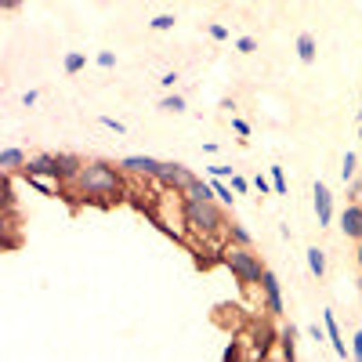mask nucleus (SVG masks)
<instances>
[{
  "mask_svg": "<svg viewBox=\"0 0 362 362\" xmlns=\"http://www.w3.org/2000/svg\"><path fill=\"white\" fill-rule=\"evenodd\" d=\"M76 196H83V199H90V203H112V199H119L124 196V181H119V174L109 167V163H83L80 167V174H76V181L69 185Z\"/></svg>",
  "mask_w": 362,
  "mask_h": 362,
  "instance_id": "obj_1",
  "label": "nucleus"
},
{
  "mask_svg": "<svg viewBox=\"0 0 362 362\" xmlns=\"http://www.w3.org/2000/svg\"><path fill=\"white\" fill-rule=\"evenodd\" d=\"M221 261L228 264V272L239 279V286H261V276H264V264L261 257L250 250V247H239V243H228Z\"/></svg>",
  "mask_w": 362,
  "mask_h": 362,
  "instance_id": "obj_2",
  "label": "nucleus"
},
{
  "mask_svg": "<svg viewBox=\"0 0 362 362\" xmlns=\"http://www.w3.org/2000/svg\"><path fill=\"white\" fill-rule=\"evenodd\" d=\"M185 225L199 235H218L225 228V210L218 199H185Z\"/></svg>",
  "mask_w": 362,
  "mask_h": 362,
  "instance_id": "obj_3",
  "label": "nucleus"
},
{
  "mask_svg": "<svg viewBox=\"0 0 362 362\" xmlns=\"http://www.w3.org/2000/svg\"><path fill=\"white\" fill-rule=\"evenodd\" d=\"M156 181H160V185H167V189H174L177 196H185V192H189V185L196 181V174H192L185 163H160Z\"/></svg>",
  "mask_w": 362,
  "mask_h": 362,
  "instance_id": "obj_4",
  "label": "nucleus"
},
{
  "mask_svg": "<svg viewBox=\"0 0 362 362\" xmlns=\"http://www.w3.org/2000/svg\"><path fill=\"white\" fill-rule=\"evenodd\" d=\"M261 297H264V312H268L272 319H283V312H286V305H283V286H279V279H276V272H268V268H264V276H261Z\"/></svg>",
  "mask_w": 362,
  "mask_h": 362,
  "instance_id": "obj_5",
  "label": "nucleus"
},
{
  "mask_svg": "<svg viewBox=\"0 0 362 362\" xmlns=\"http://www.w3.org/2000/svg\"><path fill=\"white\" fill-rule=\"evenodd\" d=\"M312 196H315V214H319V228H326L329 221H334V192H329V185H326V181H315Z\"/></svg>",
  "mask_w": 362,
  "mask_h": 362,
  "instance_id": "obj_6",
  "label": "nucleus"
},
{
  "mask_svg": "<svg viewBox=\"0 0 362 362\" xmlns=\"http://www.w3.org/2000/svg\"><path fill=\"white\" fill-rule=\"evenodd\" d=\"M22 174H25V177H58V156H54V153H44V156L25 160Z\"/></svg>",
  "mask_w": 362,
  "mask_h": 362,
  "instance_id": "obj_7",
  "label": "nucleus"
},
{
  "mask_svg": "<svg viewBox=\"0 0 362 362\" xmlns=\"http://www.w3.org/2000/svg\"><path fill=\"white\" fill-rule=\"evenodd\" d=\"M341 232L348 235V239H362V203L358 199H351L348 206H344V214H341Z\"/></svg>",
  "mask_w": 362,
  "mask_h": 362,
  "instance_id": "obj_8",
  "label": "nucleus"
},
{
  "mask_svg": "<svg viewBox=\"0 0 362 362\" xmlns=\"http://www.w3.org/2000/svg\"><path fill=\"white\" fill-rule=\"evenodd\" d=\"M54 156H58V185H73L80 167H83V160L73 156V153H54Z\"/></svg>",
  "mask_w": 362,
  "mask_h": 362,
  "instance_id": "obj_9",
  "label": "nucleus"
},
{
  "mask_svg": "<svg viewBox=\"0 0 362 362\" xmlns=\"http://www.w3.org/2000/svg\"><path fill=\"white\" fill-rule=\"evenodd\" d=\"M322 326H326V337H329V348H334V355H337V358H348V344H344V337H341L337 315L326 312V315H322Z\"/></svg>",
  "mask_w": 362,
  "mask_h": 362,
  "instance_id": "obj_10",
  "label": "nucleus"
},
{
  "mask_svg": "<svg viewBox=\"0 0 362 362\" xmlns=\"http://www.w3.org/2000/svg\"><path fill=\"white\" fill-rule=\"evenodd\" d=\"M124 170H131V174H145V177H156L160 174V160H153V156H124V163H119Z\"/></svg>",
  "mask_w": 362,
  "mask_h": 362,
  "instance_id": "obj_11",
  "label": "nucleus"
},
{
  "mask_svg": "<svg viewBox=\"0 0 362 362\" xmlns=\"http://www.w3.org/2000/svg\"><path fill=\"white\" fill-rule=\"evenodd\" d=\"M25 153L22 148H4V153H0V167H4V174H15V170H22L25 167Z\"/></svg>",
  "mask_w": 362,
  "mask_h": 362,
  "instance_id": "obj_12",
  "label": "nucleus"
},
{
  "mask_svg": "<svg viewBox=\"0 0 362 362\" xmlns=\"http://www.w3.org/2000/svg\"><path fill=\"white\" fill-rule=\"evenodd\" d=\"M185 199H218V196H214V185H210V181L196 177L189 185V192H185Z\"/></svg>",
  "mask_w": 362,
  "mask_h": 362,
  "instance_id": "obj_13",
  "label": "nucleus"
},
{
  "mask_svg": "<svg viewBox=\"0 0 362 362\" xmlns=\"http://www.w3.org/2000/svg\"><path fill=\"white\" fill-rule=\"evenodd\" d=\"M305 257H308V272H312L315 279H322V276H326V254H322L319 247H308Z\"/></svg>",
  "mask_w": 362,
  "mask_h": 362,
  "instance_id": "obj_14",
  "label": "nucleus"
},
{
  "mask_svg": "<svg viewBox=\"0 0 362 362\" xmlns=\"http://www.w3.org/2000/svg\"><path fill=\"white\" fill-rule=\"evenodd\" d=\"M297 58H300V62H315V37L312 33L297 37Z\"/></svg>",
  "mask_w": 362,
  "mask_h": 362,
  "instance_id": "obj_15",
  "label": "nucleus"
},
{
  "mask_svg": "<svg viewBox=\"0 0 362 362\" xmlns=\"http://www.w3.org/2000/svg\"><path fill=\"white\" fill-rule=\"evenodd\" d=\"M210 185H214V196H218V203H221V206H232V199H235V196H232V189L225 185V181H221L218 174H210Z\"/></svg>",
  "mask_w": 362,
  "mask_h": 362,
  "instance_id": "obj_16",
  "label": "nucleus"
},
{
  "mask_svg": "<svg viewBox=\"0 0 362 362\" xmlns=\"http://www.w3.org/2000/svg\"><path fill=\"white\" fill-rule=\"evenodd\" d=\"M268 177H272V189H276V196H286V170H283V167H268Z\"/></svg>",
  "mask_w": 362,
  "mask_h": 362,
  "instance_id": "obj_17",
  "label": "nucleus"
},
{
  "mask_svg": "<svg viewBox=\"0 0 362 362\" xmlns=\"http://www.w3.org/2000/svg\"><path fill=\"white\" fill-rule=\"evenodd\" d=\"M341 177H344V181H355V177H358V156H355V153L344 156V163H341Z\"/></svg>",
  "mask_w": 362,
  "mask_h": 362,
  "instance_id": "obj_18",
  "label": "nucleus"
},
{
  "mask_svg": "<svg viewBox=\"0 0 362 362\" xmlns=\"http://www.w3.org/2000/svg\"><path fill=\"white\" fill-rule=\"evenodd\" d=\"M279 341H283V358H297V348H293V326L279 329Z\"/></svg>",
  "mask_w": 362,
  "mask_h": 362,
  "instance_id": "obj_19",
  "label": "nucleus"
},
{
  "mask_svg": "<svg viewBox=\"0 0 362 362\" xmlns=\"http://www.w3.org/2000/svg\"><path fill=\"white\" fill-rule=\"evenodd\" d=\"M228 235H232V243H239V247H250V243H254V239H250V232H247L243 225H235V221L228 225Z\"/></svg>",
  "mask_w": 362,
  "mask_h": 362,
  "instance_id": "obj_20",
  "label": "nucleus"
},
{
  "mask_svg": "<svg viewBox=\"0 0 362 362\" xmlns=\"http://www.w3.org/2000/svg\"><path fill=\"white\" fill-rule=\"evenodd\" d=\"M83 66H87V58H83L80 51H69V54H66V73H69V76H76Z\"/></svg>",
  "mask_w": 362,
  "mask_h": 362,
  "instance_id": "obj_21",
  "label": "nucleus"
},
{
  "mask_svg": "<svg viewBox=\"0 0 362 362\" xmlns=\"http://www.w3.org/2000/svg\"><path fill=\"white\" fill-rule=\"evenodd\" d=\"M160 109H167V112H185V98H181V95H167V98L160 102Z\"/></svg>",
  "mask_w": 362,
  "mask_h": 362,
  "instance_id": "obj_22",
  "label": "nucleus"
},
{
  "mask_svg": "<svg viewBox=\"0 0 362 362\" xmlns=\"http://www.w3.org/2000/svg\"><path fill=\"white\" fill-rule=\"evenodd\" d=\"M148 25H153L156 33H167V29H174V15H156V18L148 22Z\"/></svg>",
  "mask_w": 362,
  "mask_h": 362,
  "instance_id": "obj_23",
  "label": "nucleus"
},
{
  "mask_svg": "<svg viewBox=\"0 0 362 362\" xmlns=\"http://www.w3.org/2000/svg\"><path fill=\"white\" fill-rule=\"evenodd\" d=\"M232 131L239 134V141L250 138V124H247V119H239V116H232Z\"/></svg>",
  "mask_w": 362,
  "mask_h": 362,
  "instance_id": "obj_24",
  "label": "nucleus"
},
{
  "mask_svg": "<svg viewBox=\"0 0 362 362\" xmlns=\"http://www.w3.org/2000/svg\"><path fill=\"white\" fill-rule=\"evenodd\" d=\"M235 51H239V54H250V51H257V40H254V37H239V40H235Z\"/></svg>",
  "mask_w": 362,
  "mask_h": 362,
  "instance_id": "obj_25",
  "label": "nucleus"
},
{
  "mask_svg": "<svg viewBox=\"0 0 362 362\" xmlns=\"http://www.w3.org/2000/svg\"><path fill=\"white\" fill-rule=\"evenodd\" d=\"M254 189H257L261 196H268V192H276V189H272V177H264V174H257V177H254Z\"/></svg>",
  "mask_w": 362,
  "mask_h": 362,
  "instance_id": "obj_26",
  "label": "nucleus"
},
{
  "mask_svg": "<svg viewBox=\"0 0 362 362\" xmlns=\"http://www.w3.org/2000/svg\"><path fill=\"white\" fill-rule=\"evenodd\" d=\"M254 185V181H247V177H239V174H232V189L239 192V196H247V189Z\"/></svg>",
  "mask_w": 362,
  "mask_h": 362,
  "instance_id": "obj_27",
  "label": "nucleus"
},
{
  "mask_svg": "<svg viewBox=\"0 0 362 362\" xmlns=\"http://www.w3.org/2000/svg\"><path fill=\"white\" fill-rule=\"evenodd\" d=\"M95 62H98L102 69H112V66H116V54H112V51H98V58H95Z\"/></svg>",
  "mask_w": 362,
  "mask_h": 362,
  "instance_id": "obj_28",
  "label": "nucleus"
},
{
  "mask_svg": "<svg viewBox=\"0 0 362 362\" xmlns=\"http://www.w3.org/2000/svg\"><path fill=\"white\" fill-rule=\"evenodd\" d=\"M102 127H109V131H116V134H127V127L119 124V119H112V116H102Z\"/></svg>",
  "mask_w": 362,
  "mask_h": 362,
  "instance_id": "obj_29",
  "label": "nucleus"
},
{
  "mask_svg": "<svg viewBox=\"0 0 362 362\" xmlns=\"http://www.w3.org/2000/svg\"><path fill=\"white\" fill-rule=\"evenodd\" d=\"M25 181H29V185H33L37 192H44V196H54V189L47 185V181H40V177H25Z\"/></svg>",
  "mask_w": 362,
  "mask_h": 362,
  "instance_id": "obj_30",
  "label": "nucleus"
},
{
  "mask_svg": "<svg viewBox=\"0 0 362 362\" xmlns=\"http://www.w3.org/2000/svg\"><path fill=\"white\" fill-rule=\"evenodd\" d=\"M351 358L362 362V329H355V337H351Z\"/></svg>",
  "mask_w": 362,
  "mask_h": 362,
  "instance_id": "obj_31",
  "label": "nucleus"
},
{
  "mask_svg": "<svg viewBox=\"0 0 362 362\" xmlns=\"http://www.w3.org/2000/svg\"><path fill=\"white\" fill-rule=\"evenodd\" d=\"M206 33H210V37H214V40H225V37H228V29H225V25H210V29H206Z\"/></svg>",
  "mask_w": 362,
  "mask_h": 362,
  "instance_id": "obj_32",
  "label": "nucleus"
},
{
  "mask_svg": "<svg viewBox=\"0 0 362 362\" xmlns=\"http://www.w3.org/2000/svg\"><path fill=\"white\" fill-rule=\"evenodd\" d=\"M160 83H163L167 90H174V83H177V73H163V76H160Z\"/></svg>",
  "mask_w": 362,
  "mask_h": 362,
  "instance_id": "obj_33",
  "label": "nucleus"
},
{
  "mask_svg": "<svg viewBox=\"0 0 362 362\" xmlns=\"http://www.w3.org/2000/svg\"><path fill=\"white\" fill-rule=\"evenodd\" d=\"M308 334H312V341H329V337H326V326H322V329H319V326H312Z\"/></svg>",
  "mask_w": 362,
  "mask_h": 362,
  "instance_id": "obj_34",
  "label": "nucleus"
},
{
  "mask_svg": "<svg viewBox=\"0 0 362 362\" xmlns=\"http://www.w3.org/2000/svg\"><path fill=\"white\" fill-rule=\"evenodd\" d=\"M22 102H25V105H37V102H40V95H37V90H25Z\"/></svg>",
  "mask_w": 362,
  "mask_h": 362,
  "instance_id": "obj_35",
  "label": "nucleus"
},
{
  "mask_svg": "<svg viewBox=\"0 0 362 362\" xmlns=\"http://www.w3.org/2000/svg\"><path fill=\"white\" fill-rule=\"evenodd\" d=\"M210 174H218V177H232V167H210Z\"/></svg>",
  "mask_w": 362,
  "mask_h": 362,
  "instance_id": "obj_36",
  "label": "nucleus"
},
{
  "mask_svg": "<svg viewBox=\"0 0 362 362\" xmlns=\"http://www.w3.org/2000/svg\"><path fill=\"white\" fill-rule=\"evenodd\" d=\"M235 355H239V348H235V344H228V348H225V362H232Z\"/></svg>",
  "mask_w": 362,
  "mask_h": 362,
  "instance_id": "obj_37",
  "label": "nucleus"
},
{
  "mask_svg": "<svg viewBox=\"0 0 362 362\" xmlns=\"http://www.w3.org/2000/svg\"><path fill=\"white\" fill-rule=\"evenodd\" d=\"M0 4H4V8H8V11H15V8H18V4H22V0H0Z\"/></svg>",
  "mask_w": 362,
  "mask_h": 362,
  "instance_id": "obj_38",
  "label": "nucleus"
},
{
  "mask_svg": "<svg viewBox=\"0 0 362 362\" xmlns=\"http://www.w3.org/2000/svg\"><path fill=\"white\" fill-rule=\"evenodd\" d=\"M355 261H358V272H362V239H358V254H355Z\"/></svg>",
  "mask_w": 362,
  "mask_h": 362,
  "instance_id": "obj_39",
  "label": "nucleus"
},
{
  "mask_svg": "<svg viewBox=\"0 0 362 362\" xmlns=\"http://www.w3.org/2000/svg\"><path fill=\"white\" fill-rule=\"evenodd\" d=\"M355 286H358V300H362V276H358V279H355Z\"/></svg>",
  "mask_w": 362,
  "mask_h": 362,
  "instance_id": "obj_40",
  "label": "nucleus"
},
{
  "mask_svg": "<svg viewBox=\"0 0 362 362\" xmlns=\"http://www.w3.org/2000/svg\"><path fill=\"white\" fill-rule=\"evenodd\" d=\"M358 138H362V127H358Z\"/></svg>",
  "mask_w": 362,
  "mask_h": 362,
  "instance_id": "obj_41",
  "label": "nucleus"
}]
</instances>
